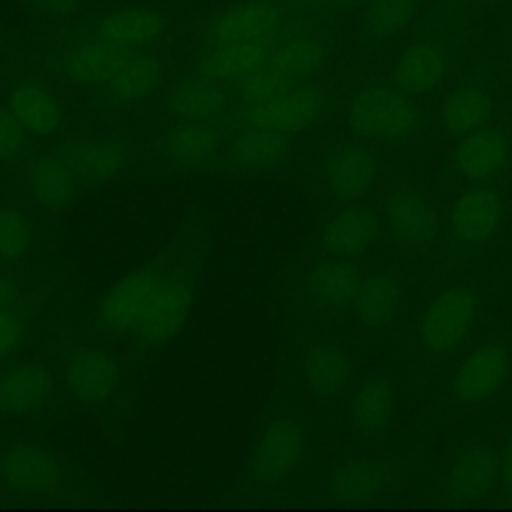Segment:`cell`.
Here are the masks:
<instances>
[{"mask_svg": "<svg viewBox=\"0 0 512 512\" xmlns=\"http://www.w3.org/2000/svg\"><path fill=\"white\" fill-rule=\"evenodd\" d=\"M470 2H478V4H484V2H492V0H470Z\"/></svg>", "mask_w": 512, "mask_h": 512, "instance_id": "44", "label": "cell"}, {"mask_svg": "<svg viewBox=\"0 0 512 512\" xmlns=\"http://www.w3.org/2000/svg\"><path fill=\"white\" fill-rule=\"evenodd\" d=\"M498 482H500L502 496L512 498V434L506 440L502 456H500V476H498Z\"/></svg>", "mask_w": 512, "mask_h": 512, "instance_id": "40", "label": "cell"}, {"mask_svg": "<svg viewBox=\"0 0 512 512\" xmlns=\"http://www.w3.org/2000/svg\"><path fill=\"white\" fill-rule=\"evenodd\" d=\"M282 26V10L272 0H238L208 22L212 42H268Z\"/></svg>", "mask_w": 512, "mask_h": 512, "instance_id": "10", "label": "cell"}, {"mask_svg": "<svg viewBox=\"0 0 512 512\" xmlns=\"http://www.w3.org/2000/svg\"><path fill=\"white\" fill-rule=\"evenodd\" d=\"M360 280L362 272L352 258L328 256L308 272L304 294L316 308L334 312L352 304Z\"/></svg>", "mask_w": 512, "mask_h": 512, "instance_id": "23", "label": "cell"}, {"mask_svg": "<svg viewBox=\"0 0 512 512\" xmlns=\"http://www.w3.org/2000/svg\"><path fill=\"white\" fill-rule=\"evenodd\" d=\"M306 384L320 402L336 400L348 384L350 364L346 354L332 344H316L304 360Z\"/></svg>", "mask_w": 512, "mask_h": 512, "instance_id": "32", "label": "cell"}, {"mask_svg": "<svg viewBox=\"0 0 512 512\" xmlns=\"http://www.w3.org/2000/svg\"><path fill=\"white\" fill-rule=\"evenodd\" d=\"M510 160L508 138L494 128H478L462 136L454 148L456 170L468 180L498 176Z\"/></svg>", "mask_w": 512, "mask_h": 512, "instance_id": "26", "label": "cell"}, {"mask_svg": "<svg viewBox=\"0 0 512 512\" xmlns=\"http://www.w3.org/2000/svg\"><path fill=\"white\" fill-rule=\"evenodd\" d=\"M510 68H512V58H510Z\"/></svg>", "mask_w": 512, "mask_h": 512, "instance_id": "45", "label": "cell"}, {"mask_svg": "<svg viewBox=\"0 0 512 512\" xmlns=\"http://www.w3.org/2000/svg\"><path fill=\"white\" fill-rule=\"evenodd\" d=\"M164 108L172 122H216L230 108V94L220 82L194 76L166 90Z\"/></svg>", "mask_w": 512, "mask_h": 512, "instance_id": "20", "label": "cell"}, {"mask_svg": "<svg viewBox=\"0 0 512 512\" xmlns=\"http://www.w3.org/2000/svg\"><path fill=\"white\" fill-rule=\"evenodd\" d=\"M320 174L328 196L350 202L368 192L378 174V160L368 146L344 142L324 156Z\"/></svg>", "mask_w": 512, "mask_h": 512, "instance_id": "13", "label": "cell"}, {"mask_svg": "<svg viewBox=\"0 0 512 512\" xmlns=\"http://www.w3.org/2000/svg\"><path fill=\"white\" fill-rule=\"evenodd\" d=\"M386 224L398 246L420 250L434 238L438 222L430 202L418 190L398 188L386 198Z\"/></svg>", "mask_w": 512, "mask_h": 512, "instance_id": "18", "label": "cell"}, {"mask_svg": "<svg viewBox=\"0 0 512 512\" xmlns=\"http://www.w3.org/2000/svg\"><path fill=\"white\" fill-rule=\"evenodd\" d=\"M32 244V222L14 208H0V258L22 260Z\"/></svg>", "mask_w": 512, "mask_h": 512, "instance_id": "38", "label": "cell"}, {"mask_svg": "<svg viewBox=\"0 0 512 512\" xmlns=\"http://www.w3.org/2000/svg\"><path fill=\"white\" fill-rule=\"evenodd\" d=\"M198 254H162L116 280L100 298L94 332L142 348L164 346L190 318L200 280Z\"/></svg>", "mask_w": 512, "mask_h": 512, "instance_id": "1", "label": "cell"}, {"mask_svg": "<svg viewBox=\"0 0 512 512\" xmlns=\"http://www.w3.org/2000/svg\"><path fill=\"white\" fill-rule=\"evenodd\" d=\"M120 364L112 354L94 346H78L66 354L64 382L70 394L86 404L100 406L116 390Z\"/></svg>", "mask_w": 512, "mask_h": 512, "instance_id": "11", "label": "cell"}, {"mask_svg": "<svg viewBox=\"0 0 512 512\" xmlns=\"http://www.w3.org/2000/svg\"><path fill=\"white\" fill-rule=\"evenodd\" d=\"M134 142L118 134L76 136L56 150L78 182L100 184L114 178L130 160Z\"/></svg>", "mask_w": 512, "mask_h": 512, "instance_id": "6", "label": "cell"}, {"mask_svg": "<svg viewBox=\"0 0 512 512\" xmlns=\"http://www.w3.org/2000/svg\"><path fill=\"white\" fill-rule=\"evenodd\" d=\"M354 428L366 438H384L394 420V388L388 378L372 376L354 394L350 404Z\"/></svg>", "mask_w": 512, "mask_h": 512, "instance_id": "30", "label": "cell"}, {"mask_svg": "<svg viewBox=\"0 0 512 512\" xmlns=\"http://www.w3.org/2000/svg\"><path fill=\"white\" fill-rule=\"evenodd\" d=\"M290 142V134L260 126H246L226 138L218 160L242 170H270L286 160Z\"/></svg>", "mask_w": 512, "mask_h": 512, "instance_id": "19", "label": "cell"}, {"mask_svg": "<svg viewBox=\"0 0 512 512\" xmlns=\"http://www.w3.org/2000/svg\"><path fill=\"white\" fill-rule=\"evenodd\" d=\"M498 476L500 456L486 444L468 446L460 450L450 468L446 494L460 502L480 500L496 486Z\"/></svg>", "mask_w": 512, "mask_h": 512, "instance_id": "25", "label": "cell"}, {"mask_svg": "<svg viewBox=\"0 0 512 512\" xmlns=\"http://www.w3.org/2000/svg\"><path fill=\"white\" fill-rule=\"evenodd\" d=\"M322 2H326L330 6H338V8H350V6L360 4L362 0H322Z\"/></svg>", "mask_w": 512, "mask_h": 512, "instance_id": "43", "label": "cell"}, {"mask_svg": "<svg viewBox=\"0 0 512 512\" xmlns=\"http://www.w3.org/2000/svg\"><path fill=\"white\" fill-rule=\"evenodd\" d=\"M164 80V60L148 50H124L110 76L98 86L102 98L116 108L132 106L150 96Z\"/></svg>", "mask_w": 512, "mask_h": 512, "instance_id": "8", "label": "cell"}, {"mask_svg": "<svg viewBox=\"0 0 512 512\" xmlns=\"http://www.w3.org/2000/svg\"><path fill=\"white\" fill-rule=\"evenodd\" d=\"M306 452V432L300 420L280 414L272 418L260 432L250 454V476L272 486L286 480L300 464Z\"/></svg>", "mask_w": 512, "mask_h": 512, "instance_id": "4", "label": "cell"}, {"mask_svg": "<svg viewBox=\"0 0 512 512\" xmlns=\"http://www.w3.org/2000/svg\"><path fill=\"white\" fill-rule=\"evenodd\" d=\"M20 294L22 292H20L18 276L8 270L4 274H0V308L12 304Z\"/></svg>", "mask_w": 512, "mask_h": 512, "instance_id": "42", "label": "cell"}, {"mask_svg": "<svg viewBox=\"0 0 512 512\" xmlns=\"http://www.w3.org/2000/svg\"><path fill=\"white\" fill-rule=\"evenodd\" d=\"M168 28L162 10L148 4H126L104 12L94 24V36L120 50L154 46Z\"/></svg>", "mask_w": 512, "mask_h": 512, "instance_id": "14", "label": "cell"}, {"mask_svg": "<svg viewBox=\"0 0 512 512\" xmlns=\"http://www.w3.org/2000/svg\"><path fill=\"white\" fill-rule=\"evenodd\" d=\"M492 114V96L480 82L458 84L440 106V120L444 130L462 138L486 124Z\"/></svg>", "mask_w": 512, "mask_h": 512, "instance_id": "31", "label": "cell"}, {"mask_svg": "<svg viewBox=\"0 0 512 512\" xmlns=\"http://www.w3.org/2000/svg\"><path fill=\"white\" fill-rule=\"evenodd\" d=\"M480 310L472 286L456 284L438 292L420 318V346L430 358L454 354L470 336Z\"/></svg>", "mask_w": 512, "mask_h": 512, "instance_id": "3", "label": "cell"}, {"mask_svg": "<svg viewBox=\"0 0 512 512\" xmlns=\"http://www.w3.org/2000/svg\"><path fill=\"white\" fill-rule=\"evenodd\" d=\"M268 42H212L194 62V74L214 82H234L270 58Z\"/></svg>", "mask_w": 512, "mask_h": 512, "instance_id": "24", "label": "cell"}, {"mask_svg": "<svg viewBox=\"0 0 512 512\" xmlns=\"http://www.w3.org/2000/svg\"><path fill=\"white\" fill-rule=\"evenodd\" d=\"M296 84H300V82H294L288 74H284L268 58L266 62H262L260 66H256L242 78L234 80L232 90H234V96L244 106H254V104H262V102H268V100L280 96L282 92L290 90Z\"/></svg>", "mask_w": 512, "mask_h": 512, "instance_id": "36", "label": "cell"}, {"mask_svg": "<svg viewBox=\"0 0 512 512\" xmlns=\"http://www.w3.org/2000/svg\"><path fill=\"white\" fill-rule=\"evenodd\" d=\"M418 0H370L362 26L374 40H386L402 32L416 16Z\"/></svg>", "mask_w": 512, "mask_h": 512, "instance_id": "37", "label": "cell"}, {"mask_svg": "<svg viewBox=\"0 0 512 512\" xmlns=\"http://www.w3.org/2000/svg\"><path fill=\"white\" fill-rule=\"evenodd\" d=\"M322 104V90L312 82H300L268 102L246 106L242 122L246 126L270 128L292 136L314 124Z\"/></svg>", "mask_w": 512, "mask_h": 512, "instance_id": "7", "label": "cell"}, {"mask_svg": "<svg viewBox=\"0 0 512 512\" xmlns=\"http://www.w3.org/2000/svg\"><path fill=\"white\" fill-rule=\"evenodd\" d=\"M420 120L412 96L396 86H366L348 104L350 130L368 142H404L418 132Z\"/></svg>", "mask_w": 512, "mask_h": 512, "instance_id": "2", "label": "cell"}, {"mask_svg": "<svg viewBox=\"0 0 512 512\" xmlns=\"http://www.w3.org/2000/svg\"><path fill=\"white\" fill-rule=\"evenodd\" d=\"M502 198L490 186H474L464 192L450 212V238L456 248L478 250L498 230Z\"/></svg>", "mask_w": 512, "mask_h": 512, "instance_id": "12", "label": "cell"}, {"mask_svg": "<svg viewBox=\"0 0 512 512\" xmlns=\"http://www.w3.org/2000/svg\"><path fill=\"white\" fill-rule=\"evenodd\" d=\"M326 58L328 50L324 40L310 32L294 34L270 52V62H274L294 82H306L318 74L324 68Z\"/></svg>", "mask_w": 512, "mask_h": 512, "instance_id": "35", "label": "cell"}, {"mask_svg": "<svg viewBox=\"0 0 512 512\" xmlns=\"http://www.w3.org/2000/svg\"><path fill=\"white\" fill-rule=\"evenodd\" d=\"M124 50L94 36L68 44L58 56V70L62 78L74 86L98 88L114 70Z\"/></svg>", "mask_w": 512, "mask_h": 512, "instance_id": "27", "label": "cell"}, {"mask_svg": "<svg viewBox=\"0 0 512 512\" xmlns=\"http://www.w3.org/2000/svg\"><path fill=\"white\" fill-rule=\"evenodd\" d=\"M38 10L50 16H68L76 12L80 0H30Z\"/></svg>", "mask_w": 512, "mask_h": 512, "instance_id": "41", "label": "cell"}, {"mask_svg": "<svg viewBox=\"0 0 512 512\" xmlns=\"http://www.w3.org/2000/svg\"><path fill=\"white\" fill-rule=\"evenodd\" d=\"M54 290V282L42 284L26 294H20L12 304L0 308V362L22 344L36 314L42 310Z\"/></svg>", "mask_w": 512, "mask_h": 512, "instance_id": "34", "label": "cell"}, {"mask_svg": "<svg viewBox=\"0 0 512 512\" xmlns=\"http://www.w3.org/2000/svg\"><path fill=\"white\" fill-rule=\"evenodd\" d=\"M400 478V470L390 460L348 458L340 462L328 480V494L334 500H370Z\"/></svg>", "mask_w": 512, "mask_h": 512, "instance_id": "22", "label": "cell"}, {"mask_svg": "<svg viewBox=\"0 0 512 512\" xmlns=\"http://www.w3.org/2000/svg\"><path fill=\"white\" fill-rule=\"evenodd\" d=\"M226 138L216 122H172L156 140L154 152L176 168H200L218 160Z\"/></svg>", "mask_w": 512, "mask_h": 512, "instance_id": "9", "label": "cell"}, {"mask_svg": "<svg viewBox=\"0 0 512 512\" xmlns=\"http://www.w3.org/2000/svg\"><path fill=\"white\" fill-rule=\"evenodd\" d=\"M54 394V376L40 362H18L0 370V414L22 416L40 410Z\"/></svg>", "mask_w": 512, "mask_h": 512, "instance_id": "17", "label": "cell"}, {"mask_svg": "<svg viewBox=\"0 0 512 512\" xmlns=\"http://www.w3.org/2000/svg\"><path fill=\"white\" fill-rule=\"evenodd\" d=\"M448 52L432 38H420L400 50L392 66V82L410 96L432 92L448 72Z\"/></svg>", "mask_w": 512, "mask_h": 512, "instance_id": "16", "label": "cell"}, {"mask_svg": "<svg viewBox=\"0 0 512 512\" xmlns=\"http://www.w3.org/2000/svg\"><path fill=\"white\" fill-rule=\"evenodd\" d=\"M6 108L34 136L48 138L64 128V108L50 88L36 80L16 82L6 96Z\"/></svg>", "mask_w": 512, "mask_h": 512, "instance_id": "21", "label": "cell"}, {"mask_svg": "<svg viewBox=\"0 0 512 512\" xmlns=\"http://www.w3.org/2000/svg\"><path fill=\"white\" fill-rule=\"evenodd\" d=\"M380 226L376 214L366 206H348L338 210L324 226L320 246L328 256L352 258L378 238Z\"/></svg>", "mask_w": 512, "mask_h": 512, "instance_id": "28", "label": "cell"}, {"mask_svg": "<svg viewBox=\"0 0 512 512\" xmlns=\"http://www.w3.org/2000/svg\"><path fill=\"white\" fill-rule=\"evenodd\" d=\"M400 300L402 288L392 274H372L360 280L352 306L362 326L376 328L396 316Z\"/></svg>", "mask_w": 512, "mask_h": 512, "instance_id": "33", "label": "cell"}, {"mask_svg": "<svg viewBox=\"0 0 512 512\" xmlns=\"http://www.w3.org/2000/svg\"><path fill=\"white\" fill-rule=\"evenodd\" d=\"M32 138L16 116L0 106V164L26 166L32 156Z\"/></svg>", "mask_w": 512, "mask_h": 512, "instance_id": "39", "label": "cell"}, {"mask_svg": "<svg viewBox=\"0 0 512 512\" xmlns=\"http://www.w3.org/2000/svg\"><path fill=\"white\" fill-rule=\"evenodd\" d=\"M0 482L24 496H54L64 486V472L56 456L30 442L0 452Z\"/></svg>", "mask_w": 512, "mask_h": 512, "instance_id": "5", "label": "cell"}, {"mask_svg": "<svg viewBox=\"0 0 512 512\" xmlns=\"http://www.w3.org/2000/svg\"><path fill=\"white\" fill-rule=\"evenodd\" d=\"M510 374V350L502 342L476 348L456 370L452 394L462 404H480L494 396Z\"/></svg>", "mask_w": 512, "mask_h": 512, "instance_id": "15", "label": "cell"}, {"mask_svg": "<svg viewBox=\"0 0 512 512\" xmlns=\"http://www.w3.org/2000/svg\"><path fill=\"white\" fill-rule=\"evenodd\" d=\"M24 170L32 196L40 206L62 210L72 202L78 180L56 150L30 156Z\"/></svg>", "mask_w": 512, "mask_h": 512, "instance_id": "29", "label": "cell"}]
</instances>
